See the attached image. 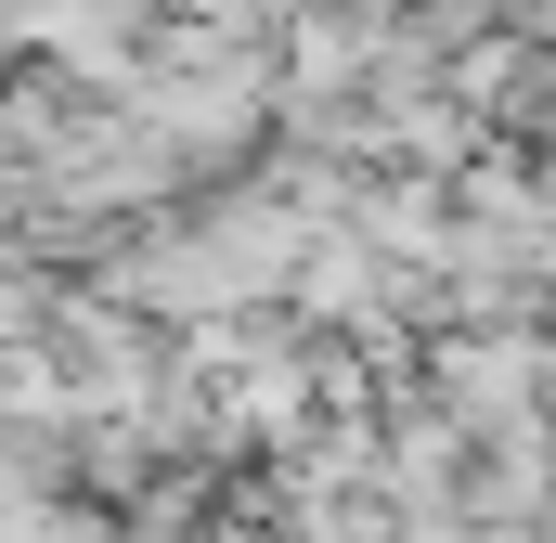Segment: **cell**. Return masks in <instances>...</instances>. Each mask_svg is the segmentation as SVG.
Returning <instances> with one entry per match:
<instances>
[{"label": "cell", "mask_w": 556, "mask_h": 543, "mask_svg": "<svg viewBox=\"0 0 556 543\" xmlns=\"http://www.w3.org/2000/svg\"><path fill=\"white\" fill-rule=\"evenodd\" d=\"M273 13H311V0H273Z\"/></svg>", "instance_id": "cell-1"}]
</instances>
